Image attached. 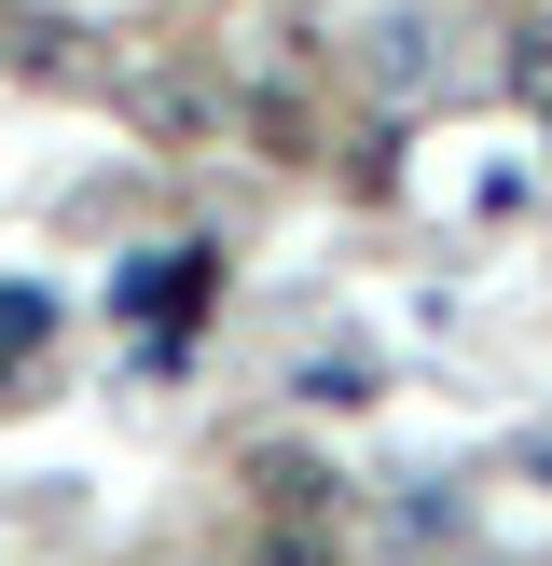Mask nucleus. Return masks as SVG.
I'll use <instances>...</instances> for the list:
<instances>
[{
  "label": "nucleus",
  "mask_w": 552,
  "mask_h": 566,
  "mask_svg": "<svg viewBox=\"0 0 552 566\" xmlns=\"http://www.w3.org/2000/svg\"><path fill=\"white\" fill-rule=\"evenodd\" d=\"M125 111H138L152 138H180V153H193V138H221V97H208V83H180V70H125Z\"/></svg>",
  "instance_id": "f257e3e1"
},
{
  "label": "nucleus",
  "mask_w": 552,
  "mask_h": 566,
  "mask_svg": "<svg viewBox=\"0 0 552 566\" xmlns=\"http://www.w3.org/2000/svg\"><path fill=\"white\" fill-rule=\"evenodd\" d=\"M0 55H14L28 83H110L97 55H83V28H55V14H0Z\"/></svg>",
  "instance_id": "f03ea898"
},
{
  "label": "nucleus",
  "mask_w": 552,
  "mask_h": 566,
  "mask_svg": "<svg viewBox=\"0 0 552 566\" xmlns=\"http://www.w3.org/2000/svg\"><path fill=\"white\" fill-rule=\"evenodd\" d=\"M263 497H276V525H318V512H346V497H331L304 457H263Z\"/></svg>",
  "instance_id": "7ed1b4c3"
},
{
  "label": "nucleus",
  "mask_w": 552,
  "mask_h": 566,
  "mask_svg": "<svg viewBox=\"0 0 552 566\" xmlns=\"http://www.w3.org/2000/svg\"><path fill=\"white\" fill-rule=\"evenodd\" d=\"M511 97H552V0L511 14Z\"/></svg>",
  "instance_id": "20e7f679"
},
{
  "label": "nucleus",
  "mask_w": 552,
  "mask_h": 566,
  "mask_svg": "<svg viewBox=\"0 0 552 566\" xmlns=\"http://www.w3.org/2000/svg\"><path fill=\"white\" fill-rule=\"evenodd\" d=\"M373 42H386V55H373L386 83H428V28H414V14H401V28H373Z\"/></svg>",
  "instance_id": "39448f33"
},
{
  "label": "nucleus",
  "mask_w": 552,
  "mask_h": 566,
  "mask_svg": "<svg viewBox=\"0 0 552 566\" xmlns=\"http://www.w3.org/2000/svg\"><path fill=\"white\" fill-rule=\"evenodd\" d=\"M524 111H539V138H552V97H524Z\"/></svg>",
  "instance_id": "423d86ee"
},
{
  "label": "nucleus",
  "mask_w": 552,
  "mask_h": 566,
  "mask_svg": "<svg viewBox=\"0 0 552 566\" xmlns=\"http://www.w3.org/2000/svg\"><path fill=\"white\" fill-rule=\"evenodd\" d=\"M511 14H524V0H511Z\"/></svg>",
  "instance_id": "0eeeda50"
}]
</instances>
